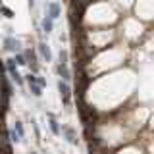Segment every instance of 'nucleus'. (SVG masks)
<instances>
[{
	"mask_svg": "<svg viewBox=\"0 0 154 154\" xmlns=\"http://www.w3.org/2000/svg\"><path fill=\"white\" fill-rule=\"evenodd\" d=\"M41 27H42V33L50 35V33H52V29H54V19H52V17H48V16H45V17H42Z\"/></svg>",
	"mask_w": 154,
	"mask_h": 154,
	"instance_id": "1a4fd4ad",
	"label": "nucleus"
},
{
	"mask_svg": "<svg viewBox=\"0 0 154 154\" xmlns=\"http://www.w3.org/2000/svg\"><path fill=\"white\" fill-rule=\"evenodd\" d=\"M38 52H41L42 60L52 62V52H50V46H48L46 42H38Z\"/></svg>",
	"mask_w": 154,
	"mask_h": 154,
	"instance_id": "0eeeda50",
	"label": "nucleus"
},
{
	"mask_svg": "<svg viewBox=\"0 0 154 154\" xmlns=\"http://www.w3.org/2000/svg\"><path fill=\"white\" fill-rule=\"evenodd\" d=\"M6 69L10 71L12 79L16 81L17 85H21V83H23V77L19 75V71H17V64H16V60H14V58H10V60H6Z\"/></svg>",
	"mask_w": 154,
	"mask_h": 154,
	"instance_id": "f03ea898",
	"label": "nucleus"
},
{
	"mask_svg": "<svg viewBox=\"0 0 154 154\" xmlns=\"http://www.w3.org/2000/svg\"><path fill=\"white\" fill-rule=\"evenodd\" d=\"M14 60H16V64H17V66H27L25 54H21V52H19V54H16V58H14Z\"/></svg>",
	"mask_w": 154,
	"mask_h": 154,
	"instance_id": "f8f14e48",
	"label": "nucleus"
},
{
	"mask_svg": "<svg viewBox=\"0 0 154 154\" xmlns=\"http://www.w3.org/2000/svg\"><path fill=\"white\" fill-rule=\"evenodd\" d=\"M48 118H50V122H48V125H50V131L54 133L56 137H58V135H62V127H60V123H58L56 119H54V116L48 114Z\"/></svg>",
	"mask_w": 154,
	"mask_h": 154,
	"instance_id": "9d476101",
	"label": "nucleus"
},
{
	"mask_svg": "<svg viewBox=\"0 0 154 154\" xmlns=\"http://www.w3.org/2000/svg\"><path fill=\"white\" fill-rule=\"evenodd\" d=\"M27 85H29V89H31L33 96H41L42 94V87L38 85V79H37L35 73H29L27 75Z\"/></svg>",
	"mask_w": 154,
	"mask_h": 154,
	"instance_id": "7ed1b4c3",
	"label": "nucleus"
},
{
	"mask_svg": "<svg viewBox=\"0 0 154 154\" xmlns=\"http://www.w3.org/2000/svg\"><path fill=\"white\" fill-rule=\"evenodd\" d=\"M35 6V0H29V8H33Z\"/></svg>",
	"mask_w": 154,
	"mask_h": 154,
	"instance_id": "dca6fc26",
	"label": "nucleus"
},
{
	"mask_svg": "<svg viewBox=\"0 0 154 154\" xmlns=\"http://www.w3.org/2000/svg\"><path fill=\"white\" fill-rule=\"evenodd\" d=\"M14 129H16V133L19 135V139L23 141V137H25V131H23V125H21V122H16V125H14Z\"/></svg>",
	"mask_w": 154,
	"mask_h": 154,
	"instance_id": "9b49d317",
	"label": "nucleus"
},
{
	"mask_svg": "<svg viewBox=\"0 0 154 154\" xmlns=\"http://www.w3.org/2000/svg\"><path fill=\"white\" fill-rule=\"evenodd\" d=\"M62 135L67 139V143H71V144H77L79 143V139H77V133L73 131V127H69V125H64L62 127Z\"/></svg>",
	"mask_w": 154,
	"mask_h": 154,
	"instance_id": "423d86ee",
	"label": "nucleus"
},
{
	"mask_svg": "<svg viewBox=\"0 0 154 154\" xmlns=\"http://www.w3.org/2000/svg\"><path fill=\"white\" fill-rule=\"evenodd\" d=\"M56 71H58V75L62 77V81H69L71 79V75H69V69H67V64H58L56 66Z\"/></svg>",
	"mask_w": 154,
	"mask_h": 154,
	"instance_id": "6e6552de",
	"label": "nucleus"
},
{
	"mask_svg": "<svg viewBox=\"0 0 154 154\" xmlns=\"http://www.w3.org/2000/svg\"><path fill=\"white\" fill-rule=\"evenodd\" d=\"M0 10H2V14H4L6 17H14V12H12L10 8H6V6H0Z\"/></svg>",
	"mask_w": 154,
	"mask_h": 154,
	"instance_id": "4468645a",
	"label": "nucleus"
},
{
	"mask_svg": "<svg viewBox=\"0 0 154 154\" xmlns=\"http://www.w3.org/2000/svg\"><path fill=\"white\" fill-rule=\"evenodd\" d=\"M4 48L10 50V52H14V54H19V52H21V42L14 37H6L4 38Z\"/></svg>",
	"mask_w": 154,
	"mask_h": 154,
	"instance_id": "20e7f679",
	"label": "nucleus"
},
{
	"mask_svg": "<svg viewBox=\"0 0 154 154\" xmlns=\"http://www.w3.org/2000/svg\"><path fill=\"white\" fill-rule=\"evenodd\" d=\"M60 62L62 64H67V52L66 50H60Z\"/></svg>",
	"mask_w": 154,
	"mask_h": 154,
	"instance_id": "2eb2a0df",
	"label": "nucleus"
},
{
	"mask_svg": "<svg viewBox=\"0 0 154 154\" xmlns=\"http://www.w3.org/2000/svg\"><path fill=\"white\" fill-rule=\"evenodd\" d=\"M10 137H12V139H10L12 143H21V139H19V135L16 133V129H10Z\"/></svg>",
	"mask_w": 154,
	"mask_h": 154,
	"instance_id": "ddd939ff",
	"label": "nucleus"
},
{
	"mask_svg": "<svg viewBox=\"0 0 154 154\" xmlns=\"http://www.w3.org/2000/svg\"><path fill=\"white\" fill-rule=\"evenodd\" d=\"M46 16L52 17V19H58L62 16V10H60V4L58 2H48L46 4Z\"/></svg>",
	"mask_w": 154,
	"mask_h": 154,
	"instance_id": "39448f33",
	"label": "nucleus"
},
{
	"mask_svg": "<svg viewBox=\"0 0 154 154\" xmlns=\"http://www.w3.org/2000/svg\"><path fill=\"white\" fill-rule=\"evenodd\" d=\"M31 154H37V152H31Z\"/></svg>",
	"mask_w": 154,
	"mask_h": 154,
	"instance_id": "f3484780",
	"label": "nucleus"
},
{
	"mask_svg": "<svg viewBox=\"0 0 154 154\" xmlns=\"http://www.w3.org/2000/svg\"><path fill=\"white\" fill-rule=\"evenodd\" d=\"M58 93H60L62 102L66 106L71 104V89H69V85H67V81H62V79L58 81Z\"/></svg>",
	"mask_w": 154,
	"mask_h": 154,
	"instance_id": "f257e3e1",
	"label": "nucleus"
}]
</instances>
